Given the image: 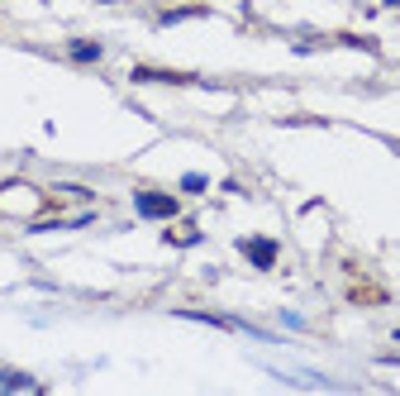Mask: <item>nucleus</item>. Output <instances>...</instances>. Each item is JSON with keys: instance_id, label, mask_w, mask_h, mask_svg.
Returning a JSON list of instances; mask_svg holds the SVG:
<instances>
[{"instance_id": "1", "label": "nucleus", "mask_w": 400, "mask_h": 396, "mask_svg": "<svg viewBox=\"0 0 400 396\" xmlns=\"http://www.w3.org/2000/svg\"><path fill=\"white\" fill-rule=\"evenodd\" d=\"M134 210H138L143 220H172L181 206H176V196H162V191H138V196H134Z\"/></svg>"}, {"instance_id": "2", "label": "nucleus", "mask_w": 400, "mask_h": 396, "mask_svg": "<svg viewBox=\"0 0 400 396\" xmlns=\"http://www.w3.org/2000/svg\"><path fill=\"white\" fill-rule=\"evenodd\" d=\"M239 253L253 267H262V272H267V267H277L281 249H277V239H257V234H253V239H239Z\"/></svg>"}, {"instance_id": "3", "label": "nucleus", "mask_w": 400, "mask_h": 396, "mask_svg": "<svg viewBox=\"0 0 400 396\" xmlns=\"http://www.w3.org/2000/svg\"><path fill=\"white\" fill-rule=\"evenodd\" d=\"M134 82H167V87H186V72H158V67H134Z\"/></svg>"}, {"instance_id": "4", "label": "nucleus", "mask_w": 400, "mask_h": 396, "mask_svg": "<svg viewBox=\"0 0 400 396\" xmlns=\"http://www.w3.org/2000/svg\"><path fill=\"white\" fill-rule=\"evenodd\" d=\"M77 62H100V44H91V39H77V44L67 48Z\"/></svg>"}, {"instance_id": "5", "label": "nucleus", "mask_w": 400, "mask_h": 396, "mask_svg": "<svg viewBox=\"0 0 400 396\" xmlns=\"http://www.w3.org/2000/svg\"><path fill=\"white\" fill-rule=\"evenodd\" d=\"M196 15H205V5H191V10H167V15H162V24H176V19H196Z\"/></svg>"}, {"instance_id": "6", "label": "nucleus", "mask_w": 400, "mask_h": 396, "mask_svg": "<svg viewBox=\"0 0 400 396\" xmlns=\"http://www.w3.org/2000/svg\"><path fill=\"white\" fill-rule=\"evenodd\" d=\"M200 234L196 229H172V234H167V244H196Z\"/></svg>"}, {"instance_id": "7", "label": "nucleus", "mask_w": 400, "mask_h": 396, "mask_svg": "<svg viewBox=\"0 0 400 396\" xmlns=\"http://www.w3.org/2000/svg\"><path fill=\"white\" fill-rule=\"evenodd\" d=\"M181 186H186V191H205V177H200V172H191L186 181H181Z\"/></svg>"}, {"instance_id": "8", "label": "nucleus", "mask_w": 400, "mask_h": 396, "mask_svg": "<svg viewBox=\"0 0 400 396\" xmlns=\"http://www.w3.org/2000/svg\"><path fill=\"white\" fill-rule=\"evenodd\" d=\"M396 339H400V330H396Z\"/></svg>"}]
</instances>
